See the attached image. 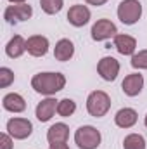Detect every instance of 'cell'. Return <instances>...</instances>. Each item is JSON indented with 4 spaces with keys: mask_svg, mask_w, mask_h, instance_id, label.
<instances>
[{
    "mask_svg": "<svg viewBox=\"0 0 147 149\" xmlns=\"http://www.w3.org/2000/svg\"><path fill=\"white\" fill-rule=\"evenodd\" d=\"M7 132L12 139H17V141H23L26 137L31 135L33 132V125L30 120L26 118H10L7 121Z\"/></svg>",
    "mask_w": 147,
    "mask_h": 149,
    "instance_id": "5b68a950",
    "label": "cell"
},
{
    "mask_svg": "<svg viewBox=\"0 0 147 149\" xmlns=\"http://www.w3.org/2000/svg\"><path fill=\"white\" fill-rule=\"evenodd\" d=\"M49 50V38L42 35H33L26 40V52L33 57H42Z\"/></svg>",
    "mask_w": 147,
    "mask_h": 149,
    "instance_id": "9c48e42d",
    "label": "cell"
},
{
    "mask_svg": "<svg viewBox=\"0 0 147 149\" xmlns=\"http://www.w3.org/2000/svg\"><path fill=\"white\" fill-rule=\"evenodd\" d=\"M12 81H14V73L9 68H0V87L7 88Z\"/></svg>",
    "mask_w": 147,
    "mask_h": 149,
    "instance_id": "603a6c76",
    "label": "cell"
},
{
    "mask_svg": "<svg viewBox=\"0 0 147 149\" xmlns=\"http://www.w3.org/2000/svg\"><path fill=\"white\" fill-rule=\"evenodd\" d=\"M73 56H74V45H73L71 40L62 38V40H59V42L55 43V47H54V57H55L57 61L66 63V61H69Z\"/></svg>",
    "mask_w": 147,
    "mask_h": 149,
    "instance_id": "9a60e30c",
    "label": "cell"
},
{
    "mask_svg": "<svg viewBox=\"0 0 147 149\" xmlns=\"http://www.w3.org/2000/svg\"><path fill=\"white\" fill-rule=\"evenodd\" d=\"M26 52V40L21 37V35H16L9 40V43L5 45V54L12 59H17L21 57L23 54Z\"/></svg>",
    "mask_w": 147,
    "mask_h": 149,
    "instance_id": "ac0fdd59",
    "label": "cell"
},
{
    "mask_svg": "<svg viewBox=\"0 0 147 149\" xmlns=\"http://www.w3.org/2000/svg\"><path fill=\"white\" fill-rule=\"evenodd\" d=\"M121 88L130 97L139 95L142 92V88H144V76L140 73H132V74H128V76H125V80L121 83Z\"/></svg>",
    "mask_w": 147,
    "mask_h": 149,
    "instance_id": "30bf717a",
    "label": "cell"
},
{
    "mask_svg": "<svg viewBox=\"0 0 147 149\" xmlns=\"http://www.w3.org/2000/svg\"><path fill=\"white\" fill-rule=\"evenodd\" d=\"M114 47L118 49L119 54L123 56H133L135 49H137V40L130 35H116L114 37Z\"/></svg>",
    "mask_w": 147,
    "mask_h": 149,
    "instance_id": "2e32d148",
    "label": "cell"
},
{
    "mask_svg": "<svg viewBox=\"0 0 147 149\" xmlns=\"http://www.w3.org/2000/svg\"><path fill=\"white\" fill-rule=\"evenodd\" d=\"M137 120H139V114L132 108H123V109H119V111L116 113V116H114V123L119 128H132L137 123Z\"/></svg>",
    "mask_w": 147,
    "mask_h": 149,
    "instance_id": "5bb4252c",
    "label": "cell"
},
{
    "mask_svg": "<svg viewBox=\"0 0 147 149\" xmlns=\"http://www.w3.org/2000/svg\"><path fill=\"white\" fill-rule=\"evenodd\" d=\"M142 16V3L139 0H123L118 5V17L123 24H135Z\"/></svg>",
    "mask_w": 147,
    "mask_h": 149,
    "instance_id": "277c9868",
    "label": "cell"
},
{
    "mask_svg": "<svg viewBox=\"0 0 147 149\" xmlns=\"http://www.w3.org/2000/svg\"><path fill=\"white\" fill-rule=\"evenodd\" d=\"M116 35H118V28L109 19H99L92 26V38L95 42H102V40H107L111 37H116Z\"/></svg>",
    "mask_w": 147,
    "mask_h": 149,
    "instance_id": "52a82bcc",
    "label": "cell"
},
{
    "mask_svg": "<svg viewBox=\"0 0 147 149\" xmlns=\"http://www.w3.org/2000/svg\"><path fill=\"white\" fill-rule=\"evenodd\" d=\"M2 106H3V109H7L10 113H23L26 109V101L23 99V95L12 92V94H7L2 99Z\"/></svg>",
    "mask_w": 147,
    "mask_h": 149,
    "instance_id": "e0dca14e",
    "label": "cell"
},
{
    "mask_svg": "<svg viewBox=\"0 0 147 149\" xmlns=\"http://www.w3.org/2000/svg\"><path fill=\"white\" fill-rule=\"evenodd\" d=\"M68 21L76 28L85 26L90 21V9L87 5H73L68 12Z\"/></svg>",
    "mask_w": 147,
    "mask_h": 149,
    "instance_id": "8fae6325",
    "label": "cell"
},
{
    "mask_svg": "<svg viewBox=\"0 0 147 149\" xmlns=\"http://www.w3.org/2000/svg\"><path fill=\"white\" fill-rule=\"evenodd\" d=\"M57 102H59V101H55V99H52V97H47V99H43L42 102H38L35 114H37V118L42 123L49 121V120L54 116V113L57 111Z\"/></svg>",
    "mask_w": 147,
    "mask_h": 149,
    "instance_id": "4fadbf2b",
    "label": "cell"
},
{
    "mask_svg": "<svg viewBox=\"0 0 147 149\" xmlns=\"http://www.w3.org/2000/svg\"><path fill=\"white\" fill-rule=\"evenodd\" d=\"M0 149H12V139L9 134L0 135Z\"/></svg>",
    "mask_w": 147,
    "mask_h": 149,
    "instance_id": "cb8c5ba5",
    "label": "cell"
},
{
    "mask_svg": "<svg viewBox=\"0 0 147 149\" xmlns=\"http://www.w3.org/2000/svg\"><path fill=\"white\" fill-rule=\"evenodd\" d=\"M132 66L135 70H147V49L132 56Z\"/></svg>",
    "mask_w": 147,
    "mask_h": 149,
    "instance_id": "7402d4cb",
    "label": "cell"
},
{
    "mask_svg": "<svg viewBox=\"0 0 147 149\" xmlns=\"http://www.w3.org/2000/svg\"><path fill=\"white\" fill-rule=\"evenodd\" d=\"M87 3H90V5H95V7H99V5H104L107 0H85Z\"/></svg>",
    "mask_w": 147,
    "mask_h": 149,
    "instance_id": "d4e9b609",
    "label": "cell"
},
{
    "mask_svg": "<svg viewBox=\"0 0 147 149\" xmlns=\"http://www.w3.org/2000/svg\"><path fill=\"white\" fill-rule=\"evenodd\" d=\"M97 73L101 74L102 80L112 81V80H116V76L119 73V63L114 57H111V56L102 57L99 61V64H97Z\"/></svg>",
    "mask_w": 147,
    "mask_h": 149,
    "instance_id": "ba28073f",
    "label": "cell"
},
{
    "mask_svg": "<svg viewBox=\"0 0 147 149\" xmlns=\"http://www.w3.org/2000/svg\"><path fill=\"white\" fill-rule=\"evenodd\" d=\"M76 111V102L73 99H62L57 102V114L62 118H69Z\"/></svg>",
    "mask_w": 147,
    "mask_h": 149,
    "instance_id": "ffe728a7",
    "label": "cell"
},
{
    "mask_svg": "<svg viewBox=\"0 0 147 149\" xmlns=\"http://www.w3.org/2000/svg\"><path fill=\"white\" fill-rule=\"evenodd\" d=\"M111 109V97L104 90H94L87 97V111L94 118H102Z\"/></svg>",
    "mask_w": 147,
    "mask_h": 149,
    "instance_id": "7a4b0ae2",
    "label": "cell"
},
{
    "mask_svg": "<svg viewBox=\"0 0 147 149\" xmlns=\"http://www.w3.org/2000/svg\"><path fill=\"white\" fill-rule=\"evenodd\" d=\"M9 2H12V3H24L26 0H9Z\"/></svg>",
    "mask_w": 147,
    "mask_h": 149,
    "instance_id": "4316f807",
    "label": "cell"
},
{
    "mask_svg": "<svg viewBox=\"0 0 147 149\" xmlns=\"http://www.w3.org/2000/svg\"><path fill=\"white\" fill-rule=\"evenodd\" d=\"M102 135L92 125H83L74 132V142L80 149H97L101 146Z\"/></svg>",
    "mask_w": 147,
    "mask_h": 149,
    "instance_id": "3957f363",
    "label": "cell"
},
{
    "mask_svg": "<svg viewBox=\"0 0 147 149\" xmlns=\"http://www.w3.org/2000/svg\"><path fill=\"white\" fill-rule=\"evenodd\" d=\"M33 16V9L28 3H16V5H9L3 12V19L10 24L17 23V21H26Z\"/></svg>",
    "mask_w": 147,
    "mask_h": 149,
    "instance_id": "8992f818",
    "label": "cell"
},
{
    "mask_svg": "<svg viewBox=\"0 0 147 149\" xmlns=\"http://www.w3.org/2000/svg\"><path fill=\"white\" fill-rule=\"evenodd\" d=\"M69 137V127L66 123H55L47 132V141L50 144H64Z\"/></svg>",
    "mask_w": 147,
    "mask_h": 149,
    "instance_id": "7c38bea8",
    "label": "cell"
},
{
    "mask_svg": "<svg viewBox=\"0 0 147 149\" xmlns=\"http://www.w3.org/2000/svg\"><path fill=\"white\" fill-rule=\"evenodd\" d=\"M123 149H146V139L140 134H130L123 141Z\"/></svg>",
    "mask_w": 147,
    "mask_h": 149,
    "instance_id": "d6986e66",
    "label": "cell"
},
{
    "mask_svg": "<svg viewBox=\"0 0 147 149\" xmlns=\"http://www.w3.org/2000/svg\"><path fill=\"white\" fill-rule=\"evenodd\" d=\"M49 149H69V148H68V144L64 142V144H50Z\"/></svg>",
    "mask_w": 147,
    "mask_h": 149,
    "instance_id": "484cf974",
    "label": "cell"
},
{
    "mask_svg": "<svg viewBox=\"0 0 147 149\" xmlns=\"http://www.w3.org/2000/svg\"><path fill=\"white\" fill-rule=\"evenodd\" d=\"M144 123H146V127H147V116H146V120H144Z\"/></svg>",
    "mask_w": 147,
    "mask_h": 149,
    "instance_id": "83f0119b",
    "label": "cell"
},
{
    "mask_svg": "<svg viewBox=\"0 0 147 149\" xmlns=\"http://www.w3.org/2000/svg\"><path fill=\"white\" fill-rule=\"evenodd\" d=\"M66 85V76L62 73H38L31 78V87L42 95H54Z\"/></svg>",
    "mask_w": 147,
    "mask_h": 149,
    "instance_id": "6da1fadb",
    "label": "cell"
},
{
    "mask_svg": "<svg viewBox=\"0 0 147 149\" xmlns=\"http://www.w3.org/2000/svg\"><path fill=\"white\" fill-rule=\"evenodd\" d=\"M40 5H42L43 12H47V14H57L62 9L64 0H40Z\"/></svg>",
    "mask_w": 147,
    "mask_h": 149,
    "instance_id": "44dd1931",
    "label": "cell"
}]
</instances>
